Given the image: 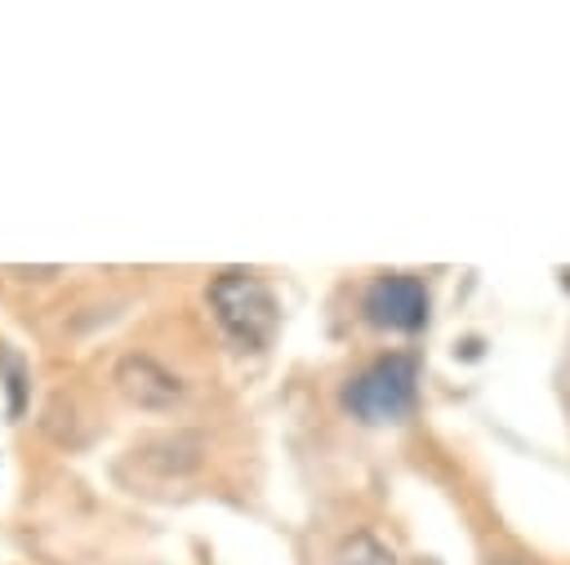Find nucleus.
<instances>
[{
    "instance_id": "1",
    "label": "nucleus",
    "mask_w": 570,
    "mask_h": 565,
    "mask_svg": "<svg viewBox=\"0 0 570 565\" xmlns=\"http://www.w3.org/2000/svg\"><path fill=\"white\" fill-rule=\"evenodd\" d=\"M209 307H214V320L218 329L240 347V351H263L272 338H276V325H281V307H276V294L267 289V280L249 267H227L209 280L205 289Z\"/></svg>"
},
{
    "instance_id": "2",
    "label": "nucleus",
    "mask_w": 570,
    "mask_h": 565,
    "mask_svg": "<svg viewBox=\"0 0 570 565\" xmlns=\"http://www.w3.org/2000/svg\"><path fill=\"white\" fill-rule=\"evenodd\" d=\"M419 400V360L410 351H387L370 360L343 387V409L361 423H401Z\"/></svg>"
},
{
    "instance_id": "3",
    "label": "nucleus",
    "mask_w": 570,
    "mask_h": 565,
    "mask_svg": "<svg viewBox=\"0 0 570 565\" xmlns=\"http://www.w3.org/2000/svg\"><path fill=\"white\" fill-rule=\"evenodd\" d=\"M428 285L410 271H383L365 285L361 294V311L374 329H392V334H419L428 325Z\"/></svg>"
},
{
    "instance_id": "4",
    "label": "nucleus",
    "mask_w": 570,
    "mask_h": 565,
    "mask_svg": "<svg viewBox=\"0 0 570 565\" xmlns=\"http://www.w3.org/2000/svg\"><path fill=\"white\" fill-rule=\"evenodd\" d=\"M116 383H120V391H125L134 405H142V409H169V405L183 396V383H178L165 365H156L151 356H138V351H129V356L116 365Z\"/></svg>"
},
{
    "instance_id": "5",
    "label": "nucleus",
    "mask_w": 570,
    "mask_h": 565,
    "mask_svg": "<svg viewBox=\"0 0 570 565\" xmlns=\"http://www.w3.org/2000/svg\"><path fill=\"white\" fill-rule=\"evenodd\" d=\"M334 565H396V556L374 538V534H352L338 552H334Z\"/></svg>"
},
{
    "instance_id": "6",
    "label": "nucleus",
    "mask_w": 570,
    "mask_h": 565,
    "mask_svg": "<svg viewBox=\"0 0 570 565\" xmlns=\"http://www.w3.org/2000/svg\"><path fill=\"white\" fill-rule=\"evenodd\" d=\"M0 374H4V387H9V414L22 418V405H27V360L0 343Z\"/></svg>"
}]
</instances>
